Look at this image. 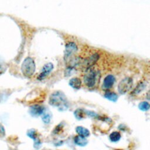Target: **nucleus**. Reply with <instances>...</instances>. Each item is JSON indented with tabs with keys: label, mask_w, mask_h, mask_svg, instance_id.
Segmentation results:
<instances>
[{
	"label": "nucleus",
	"mask_w": 150,
	"mask_h": 150,
	"mask_svg": "<svg viewBox=\"0 0 150 150\" xmlns=\"http://www.w3.org/2000/svg\"><path fill=\"white\" fill-rule=\"evenodd\" d=\"M138 108L141 111H148L150 110V103L147 101H142L138 104Z\"/></svg>",
	"instance_id": "f3484780"
},
{
	"label": "nucleus",
	"mask_w": 150,
	"mask_h": 150,
	"mask_svg": "<svg viewBox=\"0 0 150 150\" xmlns=\"http://www.w3.org/2000/svg\"><path fill=\"white\" fill-rule=\"evenodd\" d=\"M73 142L78 146L84 147L87 145L88 141L86 137L77 135L73 138Z\"/></svg>",
	"instance_id": "9d476101"
},
{
	"label": "nucleus",
	"mask_w": 150,
	"mask_h": 150,
	"mask_svg": "<svg viewBox=\"0 0 150 150\" xmlns=\"http://www.w3.org/2000/svg\"><path fill=\"white\" fill-rule=\"evenodd\" d=\"M22 73L26 78L32 77L36 70V64L31 57H26L21 64V68Z\"/></svg>",
	"instance_id": "f03ea898"
},
{
	"label": "nucleus",
	"mask_w": 150,
	"mask_h": 150,
	"mask_svg": "<svg viewBox=\"0 0 150 150\" xmlns=\"http://www.w3.org/2000/svg\"><path fill=\"white\" fill-rule=\"evenodd\" d=\"M133 86V80L130 77H126L122 79L118 83L117 90L119 94L122 95L130 91Z\"/></svg>",
	"instance_id": "39448f33"
},
{
	"label": "nucleus",
	"mask_w": 150,
	"mask_h": 150,
	"mask_svg": "<svg viewBox=\"0 0 150 150\" xmlns=\"http://www.w3.org/2000/svg\"><path fill=\"white\" fill-rule=\"evenodd\" d=\"M73 115L76 120H81L86 117L85 114V109L82 108H76L73 112Z\"/></svg>",
	"instance_id": "2eb2a0df"
},
{
	"label": "nucleus",
	"mask_w": 150,
	"mask_h": 150,
	"mask_svg": "<svg viewBox=\"0 0 150 150\" xmlns=\"http://www.w3.org/2000/svg\"><path fill=\"white\" fill-rule=\"evenodd\" d=\"M41 145H42V142L38 137L36 139H35V140H33V147L35 149H39L40 148Z\"/></svg>",
	"instance_id": "4be33fe9"
},
{
	"label": "nucleus",
	"mask_w": 150,
	"mask_h": 150,
	"mask_svg": "<svg viewBox=\"0 0 150 150\" xmlns=\"http://www.w3.org/2000/svg\"><path fill=\"white\" fill-rule=\"evenodd\" d=\"M146 88V83L144 81H140L135 87L132 90L131 94L132 96H137L142 93Z\"/></svg>",
	"instance_id": "4468645a"
},
{
	"label": "nucleus",
	"mask_w": 150,
	"mask_h": 150,
	"mask_svg": "<svg viewBox=\"0 0 150 150\" xmlns=\"http://www.w3.org/2000/svg\"><path fill=\"white\" fill-rule=\"evenodd\" d=\"M85 114L86 115L87 117H89L92 118H98L100 116L98 114H97L96 112L92 111V110H86L85 109Z\"/></svg>",
	"instance_id": "aec40b11"
},
{
	"label": "nucleus",
	"mask_w": 150,
	"mask_h": 150,
	"mask_svg": "<svg viewBox=\"0 0 150 150\" xmlns=\"http://www.w3.org/2000/svg\"><path fill=\"white\" fill-rule=\"evenodd\" d=\"M46 111L45 108L39 104H35L29 107V112L31 116L33 117H38L42 115Z\"/></svg>",
	"instance_id": "1a4fd4ad"
},
{
	"label": "nucleus",
	"mask_w": 150,
	"mask_h": 150,
	"mask_svg": "<svg viewBox=\"0 0 150 150\" xmlns=\"http://www.w3.org/2000/svg\"><path fill=\"white\" fill-rule=\"evenodd\" d=\"M76 132L77 134V135L83 136L84 137H88L90 135V130L81 125H78L75 128Z\"/></svg>",
	"instance_id": "ddd939ff"
},
{
	"label": "nucleus",
	"mask_w": 150,
	"mask_h": 150,
	"mask_svg": "<svg viewBox=\"0 0 150 150\" xmlns=\"http://www.w3.org/2000/svg\"><path fill=\"white\" fill-rule=\"evenodd\" d=\"M78 50V46L74 42H69L65 46L64 52V60L67 64L73 57Z\"/></svg>",
	"instance_id": "20e7f679"
},
{
	"label": "nucleus",
	"mask_w": 150,
	"mask_h": 150,
	"mask_svg": "<svg viewBox=\"0 0 150 150\" xmlns=\"http://www.w3.org/2000/svg\"><path fill=\"white\" fill-rule=\"evenodd\" d=\"M5 135V129L4 126L0 124V138L4 137Z\"/></svg>",
	"instance_id": "5701e85b"
},
{
	"label": "nucleus",
	"mask_w": 150,
	"mask_h": 150,
	"mask_svg": "<svg viewBox=\"0 0 150 150\" xmlns=\"http://www.w3.org/2000/svg\"><path fill=\"white\" fill-rule=\"evenodd\" d=\"M115 83V77L112 74L107 75L103 81L102 88L103 90L106 91L110 90Z\"/></svg>",
	"instance_id": "6e6552de"
},
{
	"label": "nucleus",
	"mask_w": 150,
	"mask_h": 150,
	"mask_svg": "<svg viewBox=\"0 0 150 150\" xmlns=\"http://www.w3.org/2000/svg\"><path fill=\"white\" fill-rule=\"evenodd\" d=\"M99 58L100 55L98 53H94L81 62V66L84 67L86 69V70H87L91 69V67L93 66L97 62Z\"/></svg>",
	"instance_id": "423d86ee"
},
{
	"label": "nucleus",
	"mask_w": 150,
	"mask_h": 150,
	"mask_svg": "<svg viewBox=\"0 0 150 150\" xmlns=\"http://www.w3.org/2000/svg\"><path fill=\"white\" fill-rule=\"evenodd\" d=\"M100 76L99 72L93 69H88L86 70V73L83 77L84 83L88 88H92L94 87L97 84Z\"/></svg>",
	"instance_id": "7ed1b4c3"
},
{
	"label": "nucleus",
	"mask_w": 150,
	"mask_h": 150,
	"mask_svg": "<svg viewBox=\"0 0 150 150\" xmlns=\"http://www.w3.org/2000/svg\"><path fill=\"white\" fill-rule=\"evenodd\" d=\"M69 85L74 90H79L81 87L82 81L80 78L74 77L69 80Z\"/></svg>",
	"instance_id": "9b49d317"
},
{
	"label": "nucleus",
	"mask_w": 150,
	"mask_h": 150,
	"mask_svg": "<svg viewBox=\"0 0 150 150\" xmlns=\"http://www.w3.org/2000/svg\"><path fill=\"white\" fill-rule=\"evenodd\" d=\"M53 68L54 66L53 63L49 62L45 64L42 69V70L39 73V76H38L37 79L40 81L44 80L46 77H47L50 74V73L52 71Z\"/></svg>",
	"instance_id": "0eeeda50"
},
{
	"label": "nucleus",
	"mask_w": 150,
	"mask_h": 150,
	"mask_svg": "<svg viewBox=\"0 0 150 150\" xmlns=\"http://www.w3.org/2000/svg\"><path fill=\"white\" fill-rule=\"evenodd\" d=\"M118 129L120 130V131H126V129H127V127L126 125H125L124 124H120L118 126Z\"/></svg>",
	"instance_id": "b1692460"
},
{
	"label": "nucleus",
	"mask_w": 150,
	"mask_h": 150,
	"mask_svg": "<svg viewBox=\"0 0 150 150\" xmlns=\"http://www.w3.org/2000/svg\"><path fill=\"white\" fill-rule=\"evenodd\" d=\"M104 97L108 101L113 103H116L118 99V95L116 93L110 91L109 90L105 91V93L104 94Z\"/></svg>",
	"instance_id": "f8f14e48"
},
{
	"label": "nucleus",
	"mask_w": 150,
	"mask_h": 150,
	"mask_svg": "<svg viewBox=\"0 0 150 150\" xmlns=\"http://www.w3.org/2000/svg\"><path fill=\"white\" fill-rule=\"evenodd\" d=\"M63 128H64V124L63 122H60L59 124H57L54 128L53 130V134L54 135H57L60 134L61 132H63Z\"/></svg>",
	"instance_id": "6ab92c4d"
},
{
	"label": "nucleus",
	"mask_w": 150,
	"mask_h": 150,
	"mask_svg": "<svg viewBox=\"0 0 150 150\" xmlns=\"http://www.w3.org/2000/svg\"><path fill=\"white\" fill-rule=\"evenodd\" d=\"M11 150H14V149H11Z\"/></svg>",
	"instance_id": "bb28decb"
},
{
	"label": "nucleus",
	"mask_w": 150,
	"mask_h": 150,
	"mask_svg": "<svg viewBox=\"0 0 150 150\" xmlns=\"http://www.w3.org/2000/svg\"><path fill=\"white\" fill-rule=\"evenodd\" d=\"M63 144V141H57V142H56L54 144V145H55V146H60Z\"/></svg>",
	"instance_id": "a878e982"
},
{
	"label": "nucleus",
	"mask_w": 150,
	"mask_h": 150,
	"mask_svg": "<svg viewBox=\"0 0 150 150\" xmlns=\"http://www.w3.org/2000/svg\"><path fill=\"white\" fill-rule=\"evenodd\" d=\"M146 99L150 101V89L147 91V93H146V96H145Z\"/></svg>",
	"instance_id": "393cba45"
},
{
	"label": "nucleus",
	"mask_w": 150,
	"mask_h": 150,
	"mask_svg": "<svg viewBox=\"0 0 150 150\" xmlns=\"http://www.w3.org/2000/svg\"><path fill=\"white\" fill-rule=\"evenodd\" d=\"M52 118V115L50 112H47L45 111L43 114L42 115V120L45 124H48L50 122Z\"/></svg>",
	"instance_id": "a211bd4d"
},
{
	"label": "nucleus",
	"mask_w": 150,
	"mask_h": 150,
	"mask_svg": "<svg viewBox=\"0 0 150 150\" xmlns=\"http://www.w3.org/2000/svg\"><path fill=\"white\" fill-rule=\"evenodd\" d=\"M108 138L111 142H117L121 139V134L118 131H114L110 134Z\"/></svg>",
	"instance_id": "dca6fc26"
},
{
	"label": "nucleus",
	"mask_w": 150,
	"mask_h": 150,
	"mask_svg": "<svg viewBox=\"0 0 150 150\" xmlns=\"http://www.w3.org/2000/svg\"><path fill=\"white\" fill-rule=\"evenodd\" d=\"M49 104L58 108L60 111H64L69 109V103L64 94L61 91H55L52 93L49 98Z\"/></svg>",
	"instance_id": "f257e3e1"
},
{
	"label": "nucleus",
	"mask_w": 150,
	"mask_h": 150,
	"mask_svg": "<svg viewBox=\"0 0 150 150\" xmlns=\"http://www.w3.org/2000/svg\"><path fill=\"white\" fill-rule=\"evenodd\" d=\"M28 137H29L30 138L35 140V139H36L38 138V134L36 131L35 129H30L27 131L26 133Z\"/></svg>",
	"instance_id": "412c9836"
}]
</instances>
